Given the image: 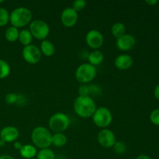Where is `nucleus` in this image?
Here are the masks:
<instances>
[{"label":"nucleus","instance_id":"nucleus-14","mask_svg":"<svg viewBox=\"0 0 159 159\" xmlns=\"http://www.w3.org/2000/svg\"><path fill=\"white\" fill-rule=\"evenodd\" d=\"M134 64V59L130 55L122 54L118 55L114 60V65L117 69L125 71L131 68Z\"/></svg>","mask_w":159,"mask_h":159},{"label":"nucleus","instance_id":"nucleus-4","mask_svg":"<svg viewBox=\"0 0 159 159\" xmlns=\"http://www.w3.org/2000/svg\"><path fill=\"white\" fill-rule=\"evenodd\" d=\"M70 124L69 116L61 112L53 114L48 120V126L54 133H64L69 127Z\"/></svg>","mask_w":159,"mask_h":159},{"label":"nucleus","instance_id":"nucleus-32","mask_svg":"<svg viewBox=\"0 0 159 159\" xmlns=\"http://www.w3.org/2000/svg\"><path fill=\"white\" fill-rule=\"evenodd\" d=\"M145 2L147 3L148 5H149V6H155V5H156L158 2L157 1V0H147V1H145Z\"/></svg>","mask_w":159,"mask_h":159},{"label":"nucleus","instance_id":"nucleus-36","mask_svg":"<svg viewBox=\"0 0 159 159\" xmlns=\"http://www.w3.org/2000/svg\"><path fill=\"white\" fill-rule=\"evenodd\" d=\"M3 2H4V1H3V0H0V4H1V3H2Z\"/></svg>","mask_w":159,"mask_h":159},{"label":"nucleus","instance_id":"nucleus-9","mask_svg":"<svg viewBox=\"0 0 159 159\" xmlns=\"http://www.w3.org/2000/svg\"><path fill=\"white\" fill-rule=\"evenodd\" d=\"M85 42L90 48L98 50L104 43L103 35L98 30H91L86 34Z\"/></svg>","mask_w":159,"mask_h":159},{"label":"nucleus","instance_id":"nucleus-30","mask_svg":"<svg viewBox=\"0 0 159 159\" xmlns=\"http://www.w3.org/2000/svg\"><path fill=\"white\" fill-rule=\"evenodd\" d=\"M23 144H22L21 142H20V141H15L13 144L14 148H15L16 150H18V151H20V149H21V148L23 147Z\"/></svg>","mask_w":159,"mask_h":159},{"label":"nucleus","instance_id":"nucleus-22","mask_svg":"<svg viewBox=\"0 0 159 159\" xmlns=\"http://www.w3.org/2000/svg\"><path fill=\"white\" fill-rule=\"evenodd\" d=\"M37 159H55V154L50 148L40 149L37 152Z\"/></svg>","mask_w":159,"mask_h":159},{"label":"nucleus","instance_id":"nucleus-17","mask_svg":"<svg viewBox=\"0 0 159 159\" xmlns=\"http://www.w3.org/2000/svg\"><path fill=\"white\" fill-rule=\"evenodd\" d=\"M40 52L46 57H51L55 52V47L54 43L48 40H42L40 46Z\"/></svg>","mask_w":159,"mask_h":159},{"label":"nucleus","instance_id":"nucleus-27","mask_svg":"<svg viewBox=\"0 0 159 159\" xmlns=\"http://www.w3.org/2000/svg\"><path fill=\"white\" fill-rule=\"evenodd\" d=\"M85 6H86V2L85 1H84V0H75V2H73L71 8L79 13V12H81L85 9Z\"/></svg>","mask_w":159,"mask_h":159},{"label":"nucleus","instance_id":"nucleus-28","mask_svg":"<svg viewBox=\"0 0 159 159\" xmlns=\"http://www.w3.org/2000/svg\"><path fill=\"white\" fill-rule=\"evenodd\" d=\"M78 92H79V96H89V86L87 84H82L79 86Z\"/></svg>","mask_w":159,"mask_h":159},{"label":"nucleus","instance_id":"nucleus-35","mask_svg":"<svg viewBox=\"0 0 159 159\" xmlns=\"http://www.w3.org/2000/svg\"><path fill=\"white\" fill-rule=\"evenodd\" d=\"M6 143L4 141H2V139H0V147H4L5 145H6Z\"/></svg>","mask_w":159,"mask_h":159},{"label":"nucleus","instance_id":"nucleus-6","mask_svg":"<svg viewBox=\"0 0 159 159\" xmlns=\"http://www.w3.org/2000/svg\"><path fill=\"white\" fill-rule=\"evenodd\" d=\"M92 117L95 125L101 129H107L113 121V115L111 111L108 108L103 107L96 109Z\"/></svg>","mask_w":159,"mask_h":159},{"label":"nucleus","instance_id":"nucleus-34","mask_svg":"<svg viewBox=\"0 0 159 159\" xmlns=\"http://www.w3.org/2000/svg\"><path fill=\"white\" fill-rule=\"evenodd\" d=\"M0 159H14V158L9 155H0Z\"/></svg>","mask_w":159,"mask_h":159},{"label":"nucleus","instance_id":"nucleus-12","mask_svg":"<svg viewBox=\"0 0 159 159\" xmlns=\"http://www.w3.org/2000/svg\"><path fill=\"white\" fill-rule=\"evenodd\" d=\"M136 44V39L131 34H125L116 39V46L120 51H128L133 49Z\"/></svg>","mask_w":159,"mask_h":159},{"label":"nucleus","instance_id":"nucleus-25","mask_svg":"<svg viewBox=\"0 0 159 159\" xmlns=\"http://www.w3.org/2000/svg\"><path fill=\"white\" fill-rule=\"evenodd\" d=\"M113 151L118 155H124L127 152V145L123 141H117L113 145Z\"/></svg>","mask_w":159,"mask_h":159},{"label":"nucleus","instance_id":"nucleus-23","mask_svg":"<svg viewBox=\"0 0 159 159\" xmlns=\"http://www.w3.org/2000/svg\"><path fill=\"white\" fill-rule=\"evenodd\" d=\"M10 71L11 68L8 62L2 59H0V79L7 78L10 74Z\"/></svg>","mask_w":159,"mask_h":159},{"label":"nucleus","instance_id":"nucleus-26","mask_svg":"<svg viewBox=\"0 0 159 159\" xmlns=\"http://www.w3.org/2000/svg\"><path fill=\"white\" fill-rule=\"evenodd\" d=\"M17 99H18V94H16V93H8L5 96V102L8 105H14V104H16Z\"/></svg>","mask_w":159,"mask_h":159},{"label":"nucleus","instance_id":"nucleus-16","mask_svg":"<svg viewBox=\"0 0 159 159\" xmlns=\"http://www.w3.org/2000/svg\"><path fill=\"white\" fill-rule=\"evenodd\" d=\"M20 154L22 158L25 159H31L37 156V148L34 144H24L20 151Z\"/></svg>","mask_w":159,"mask_h":159},{"label":"nucleus","instance_id":"nucleus-20","mask_svg":"<svg viewBox=\"0 0 159 159\" xmlns=\"http://www.w3.org/2000/svg\"><path fill=\"white\" fill-rule=\"evenodd\" d=\"M67 137L64 133H54L52 134V140H51V144L55 147H63L66 144Z\"/></svg>","mask_w":159,"mask_h":159},{"label":"nucleus","instance_id":"nucleus-3","mask_svg":"<svg viewBox=\"0 0 159 159\" xmlns=\"http://www.w3.org/2000/svg\"><path fill=\"white\" fill-rule=\"evenodd\" d=\"M31 140L36 148L40 149L49 148L51 145L52 134L48 128L40 126L32 130Z\"/></svg>","mask_w":159,"mask_h":159},{"label":"nucleus","instance_id":"nucleus-31","mask_svg":"<svg viewBox=\"0 0 159 159\" xmlns=\"http://www.w3.org/2000/svg\"><path fill=\"white\" fill-rule=\"evenodd\" d=\"M154 95H155V97L159 100V84L158 85H156V87L155 88V90H154Z\"/></svg>","mask_w":159,"mask_h":159},{"label":"nucleus","instance_id":"nucleus-1","mask_svg":"<svg viewBox=\"0 0 159 159\" xmlns=\"http://www.w3.org/2000/svg\"><path fill=\"white\" fill-rule=\"evenodd\" d=\"M75 112L82 118L92 117L96 112V102L91 96H78L73 104Z\"/></svg>","mask_w":159,"mask_h":159},{"label":"nucleus","instance_id":"nucleus-18","mask_svg":"<svg viewBox=\"0 0 159 159\" xmlns=\"http://www.w3.org/2000/svg\"><path fill=\"white\" fill-rule=\"evenodd\" d=\"M33 38H34V37H33L32 34L30 32L29 30L23 29L22 30H20L18 40L23 46L26 47L31 44Z\"/></svg>","mask_w":159,"mask_h":159},{"label":"nucleus","instance_id":"nucleus-29","mask_svg":"<svg viewBox=\"0 0 159 159\" xmlns=\"http://www.w3.org/2000/svg\"><path fill=\"white\" fill-rule=\"evenodd\" d=\"M150 120L154 125L159 126V109H155L151 113Z\"/></svg>","mask_w":159,"mask_h":159},{"label":"nucleus","instance_id":"nucleus-11","mask_svg":"<svg viewBox=\"0 0 159 159\" xmlns=\"http://www.w3.org/2000/svg\"><path fill=\"white\" fill-rule=\"evenodd\" d=\"M79 13L71 7L66 8L61 14V21L64 26L67 28L73 27L77 23Z\"/></svg>","mask_w":159,"mask_h":159},{"label":"nucleus","instance_id":"nucleus-24","mask_svg":"<svg viewBox=\"0 0 159 159\" xmlns=\"http://www.w3.org/2000/svg\"><path fill=\"white\" fill-rule=\"evenodd\" d=\"M10 13L6 9L0 7V26H5L9 22Z\"/></svg>","mask_w":159,"mask_h":159},{"label":"nucleus","instance_id":"nucleus-7","mask_svg":"<svg viewBox=\"0 0 159 159\" xmlns=\"http://www.w3.org/2000/svg\"><path fill=\"white\" fill-rule=\"evenodd\" d=\"M29 30L33 37L39 40H44L50 34V26L43 20H35L30 23Z\"/></svg>","mask_w":159,"mask_h":159},{"label":"nucleus","instance_id":"nucleus-15","mask_svg":"<svg viewBox=\"0 0 159 159\" xmlns=\"http://www.w3.org/2000/svg\"><path fill=\"white\" fill-rule=\"evenodd\" d=\"M89 64L96 67L101 65L104 61V54L99 50H93L87 56Z\"/></svg>","mask_w":159,"mask_h":159},{"label":"nucleus","instance_id":"nucleus-13","mask_svg":"<svg viewBox=\"0 0 159 159\" xmlns=\"http://www.w3.org/2000/svg\"><path fill=\"white\" fill-rule=\"evenodd\" d=\"M20 132L16 127L13 126H7L3 127L0 131V139L6 143H11L16 141L19 138Z\"/></svg>","mask_w":159,"mask_h":159},{"label":"nucleus","instance_id":"nucleus-19","mask_svg":"<svg viewBox=\"0 0 159 159\" xmlns=\"http://www.w3.org/2000/svg\"><path fill=\"white\" fill-rule=\"evenodd\" d=\"M111 34L113 37H116V39L124 36L126 34L125 25L120 22L113 23L111 27Z\"/></svg>","mask_w":159,"mask_h":159},{"label":"nucleus","instance_id":"nucleus-5","mask_svg":"<svg viewBox=\"0 0 159 159\" xmlns=\"http://www.w3.org/2000/svg\"><path fill=\"white\" fill-rule=\"evenodd\" d=\"M97 70L96 67L89 63L79 65L75 71V79L79 83L88 84L96 78Z\"/></svg>","mask_w":159,"mask_h":159},{"label":"nucleus","instance_id":"nucleus-8","mask_svg":"<svg viewBox=\"0 0 159 159\" xmlns=\"http://www.w3.org/2000/svg\"><path fill=\"white\" fill-rule=\"evenodd\" d=\"M22 55L25 61L30 65H36L38 63L42 57L40 48L34 44H30L24 47Z\"/></svg>","mask_w":159,"mask_h":159},{"label":"nucleus","instance_id":"nucleus-2","mask_svg":"<svg viewBox=\"0 0 159 159\" xmlns=\"http://www.w3.org/2000/svg\"><path fill=\"white\" fill-rule=\"evenodd\" d=\"M32 12L26 7H18L12 11L9 16V23L12 26L22 28L32 22Z\"/></svg>","mask_w":159,"mask_h":159},{"label":"nucleus","instance_id":"nucleus-21","mask_svg":"<svg viewBox=\"0 0 159 159\" xmlns=\"http://www.w3.org/2000/svg\"><path fill=\"white\" fill-rule=\"evenodd\" d=\"M19 34H20V30L17 28L14 27V26H11L5 32V38L7 41L9 42H16L18 40L19 38Z\"/></svg>","mask_w":159,"mask_h":159},{"label":"nucleus","instance_id":"nucleus-33","mask_svg":"<svg viewBox=\"0 0 159 159\" xmlns=\"http://www.w3.org/2000/svg\"><path fill=\"white\" fill-rule=\"evenodd\" d=\"M136 159H152L147 155H140L137 157Z\"/></svg>","mask_w":159,"mask_h":159},{"label":"nucleus","instance_id":"nucleus-10","mask_svg":"<svg viewBox=\"0 0 159 159\" xmlns=\"http://www.w3.org/2000/svg\"><path fill=\"white\" fill-rule=\"evenodd\" d=\"M98 143L105 148H113L116 142L114 133L109 129H102L97 134Z\"/></svg>","mask_w":159,"mask_h":159}]
</instances>
